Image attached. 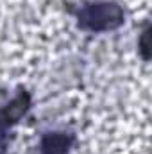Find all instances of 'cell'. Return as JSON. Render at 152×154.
Masks as SVG:
<instances>
[{
  "label": "cell",
  "instance_id": "6da1fadb",
  "mask_svg": "<svg viewBox=\"0 0 152 154\" xmlns=\"http://www.w3.org/2000/svg\"><path fill=\"white\" fill-rule=\"evenodd\" d=\"M122 22H123V13H122L120 5L109 4V2L88 5L81 13V23H82V27L91 29V31L113 29V27H118Z\"/></svg>",
  "mask_w": 152,
  "mask_h": 154
},
{
  "label": "cell",
  "instance_id": "7a4b0ae2",
  "mask_svg": "<svg viewBox=\"0 0 152 154\" xmlns=\"http://www.w3.org/2000/svg\"><path fill=\"white\" fill-rule=\"evenodd\" d=\"M27 108H29V95H27V93H22V95H18V97L2 111V116H4L5 122H16L18 118H22V116L25 115Z\"/></svg>",
  "mask_w": 152,
  "mask_h": 154
},
{
  "label": "cell",
  "instance_id": "3957f363",
  "mask_svg": "<svg viewBox=\"0 0 152 154\" xmlns=\"http://www.w3.org/2000/svg\"><path fill=\"white\" fill-rule=\"evenodd\" d=\"M68 143H70V140L65 134H61V133L47 134L43 138V152L45 154H66L68 152Z\"/></svg>",
  "mask_w": 152,
  "mask_h": 154
},
{
  "label": "cell",
  "instance_id": "277c9868",
  "mask_svg": "<svg viewBox=\"0 0 152 154\" xmlns=\"http://www.w3.org/2000/svg\"><path fill=\"white\" fill-rule=\"evenodd\" d=\"M140 48H141V56L145 57V59H149L150 57V31L147 29L143 34H141V38H140Z\"/></svg>",
  "mask_w": 152,
  "mask_h": 154
}]
</instances>
